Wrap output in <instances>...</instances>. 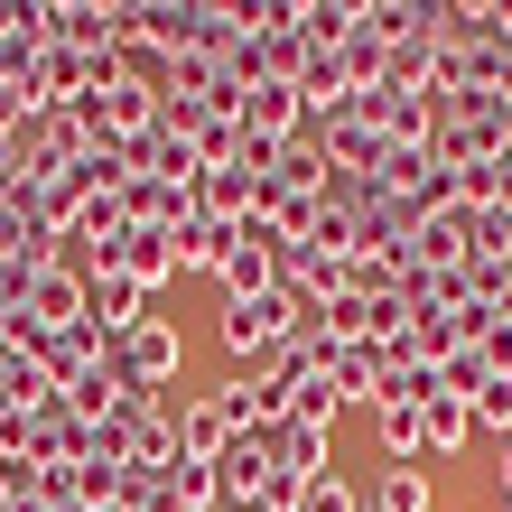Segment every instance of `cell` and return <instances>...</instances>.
Segmentation results:
<instances>
[{
	"instance_id": "obj_1",
	"label": "cell",
	"mask_w": 512,
	"mask_h": 512,
	"mask_svg": "<svg viewBox=\"0 0 512 512\" xmlns=\"http://www.w3.org/2000/svg\"><path fill=\"white\" fill-rule=\"evenodd\" d=\"M215 336H224V354H233V373H270V364L289 354V336H298V317H289V289H261V298H224Z\"/></svg>"
},
{
	"instance_id": "obj_2",
	"label": "cell",
	"mask_w": 512,
	"mask_h": 512,
	"mask_svg": "<svg viewBox=\"0 0 512 512\" xmlns=\"http://www.w3.org/2000/svg\"><path fill=\"white\" fill-rule=\"evenodd\" d=\"M177 364H187V336H177V317H140L131 336H112V354H103V373L122 382V391H159L177 382Z\"/></svg>"
},
{
	"instance_id": "obj_3",
	"label": "cell",
	"mask_w": 512,
	"mask_h": 512,
	"mask_svg": "<svg viewBox=\"0 0 512 512\" xmlns=\"http://www.w3.org/2000/svg\"><path fill=\"white\" fill-rule=\"evenodd\" d=\"M373 38L382 47H457L466 38V10L457 0H373Z\"/></svg>"
},
{
	"instance_id": "obj_4",
	"label": "cell",
	"mask_w": 512,
	"mask_h": 512,
	"mask_svg": "<svg viewBox=\"0 0 512 512\" xmlns=\"http://www.w3.org/2000/svg\"><path fill=\"white\" fill-rule=\"evenodd\" d=\"M75 122L94 131V140H140L149 122H159V94H149V84H131V75H112V84H94V94L75 103Z\"/></svg>"
},
{
	"instance_id": "obj_5",
	"label": "cell",
	"mask_w": 512,
	"mask_h": 512,
	"mask_svg": "<svg viewBox=\"0 0 512 512\" xmlns=\"http://www.w3.org/2000/svg\"><path fill=\"white\" fill-rule=\"evenodd\" d=\"M391 354H401V345H382V336H364V345H336V354H326V382H336V401H345V410H373V401H382Z\"/></svg>"
},
{
	"instance_id": "obj_6",
	"label": "cell",
	"mask_w": 512,
	"mask_h": 512,
	"mask_svg": "<svg viewBox=\"0 0 512 512\" xmlns=\"http://www.w3.org/2000/svg\"><path fill=\"white\" fill-rule=\"evenodd\" d=\"M10 317H28V326H75V317H84V270H75V261L28 270V298H19Z\"/></svg>"
},
{
	"instance_id": "obj_7",
	"label": "cell",
	"mask_w": 512,
	"mask_h": 512,
	"mask_svg": "<svg viewBox=\"0 0 512 512\" xmlns=\"http://www.w3.org/2000/svg\"><path fill=\"white\" fill-rule=\"evenodd\" d=\"M84 317H94L103 336H131V326L149 317V289L131 280V270H94V280H84Z\"/></svg>"
},
{
	"instance_id": "obj_8",
	"label": "cell",
	"mask_w": 512,
	"mask_h": 512,
	"mask_svg": "<svg viewBox=\"0 0 512 512\" xmlns=\"http://www.w3.org/2000/svg\"><path fill=\"white\" fill-rule=\"evenodd\" d=\"M243 131L252 140H308V103H298V84H252V94H243Z\"/></svg>"
},
{
	"instance_id": "obj_9",
	"label": "cell",
	"mask_w": 512,
	"mask_h": 512,
	"mask_svg": "<svg viewBox=\"0 0 512 512\" xmlns=\"http://www.w3.org/2000/svg\"><path fill=\"white\" fill-rule=\"evenodd\" d=\"M131 168H140V177H168V187H196L205 159H196V140H177L168 122H149V131L131 140Z\"/></svg>"
},
{
	"instance_id": "obj_10",
	"label": "cell",
	"mask_w": 512,
	"mask_h": 512,
	"mask_svg": "<svg viewBox=\"0 0 512 512\" xmlns=\"http://www.w3.org/2000/svg\"><path fill=\"white\" fill-rule=\"evenodd\" d=\"M122 270L159 298V289L177 280V233H168V224H131V233H122Z\"/></svg>"
},
{
	"instance_id": "obj_11",
	"label": "cell",
	"mask_w": 512,
	"mask_h": 512,
	"mask_svg": "<svg viewBox=\"0 0 512 512\" xmlns=\"http://www.w3.org/2000/svg\"><path fill=\"white\" fill-rule=\"evenodd\" d=\"M224 438H233V419H224V391H187V401H177V447L215 466V457H224Z\"/></svg>"
},
{
	"instance_id": "obj_12",
	"label": "cell",
	"mask_w": 512,
	"mask_h": 512,
	"mask_svg": "<svg viewBox=\"0 0 512 512\" xmlns=\"http://www.w3.org/2000/svg\"><path fill=\"white\" fill-rule=\"evenodd\" d=\"M466 438H475V410L466 401H429V410H419V466L466 457Z\"/></svg>"
},
{
	"instance_id": "obj_13",
	"label": "cell",
	"mask_w": 512,
	"mask_h": 512,
	"mask_svg": "<svg viewBox=\"0 0 512 512\" xmlns=\"http://www.w3.org/2000/svg\"><path fill=\"white\" fill-rule=\"evenodd\" d=\"M429 401H447L438 364H419V354H391V373H382V401H373V410H429Z\"/></svg>"
},
{
	"instance_id": "obj_14",
	"label": "cell",
	"mask_w": 512,
	"mask_h": 512,
	"mask_svg": "<svg viewBox=\"0 0 512 512\" xmlns=\"http://www.w3.org/2000/svg\"><path fill=\"white\" fill-rule=\"evenodd\" d=\"M457 345H466V317H447V308H410L401 317V354H419V364H447Z\"/></svg>"
},
{
	"instance_id": "obj_15",
	"label": "cell",
	"mask_w": 512,
	"mask_h": 512,
	"mask_svg": "<svg viewBox=\"0 0 512 512\" xmlns=\"http://www.w3.org/2000/svg\"><path fill=\"white\" fill-rule=\"evenodd\" d=\"M252 187H261L252 168H196V215H224V224H243V215H252Z\"/></svg>"
},
{
	"instance_id": "obj_16",
	"label": "cell",
	"mask_w": 512,
	"mask_h": 512,
	"mask_svg": "<svg viewBox=\"0 0 512 512\" xmlns=\"http://www.w3.org/2000/svg\"><path fill=\"white\" fill-rule=\"evenodd\" d=\"M326 438H336V429H317V419H280V429H270V457L308 485V475H326Z\"/></svg>"
},
{
	"instance_id": "obj_17",
	"label": "cell",
	"mask_w": 512,
	"mask_h": 512,
	"mask_svg": "<svg viewBox=\"0 0 512 512\" xmlns=\"http://www.w3.org/2000/svg\"><path fill=\"white\" fill-rule=\"evenodd\" d=\"M224 252H233L224 215H187V224H177V270H224Z\"/></svg>"
},
{
	"instance_id": "obj_18",
	"label": "cell",
	"mask_w": 512,
	"mask_h": 512,
	"mask_svg": "<svg viewBox=\"0 0 512 512\" xmlns=\"http://www.w3.org/2000/svg\"><path fill=\"white\" fill-rule=\"evenodd\" d=\"M438 494H429V466H382L373 475V494H364V512H429Z\"/></svg>"
},
{
	"instance_id": "obj_19",
	"label": "cell",
	"mask_w": 512,
	"mask_h": 512,
	"mask_svg": "<svg viewBox=\"0 0 512 512\" xmlns=\"http://www.w3.org/2000/svg\"><path fill=\"white\" fill-rule=\"evenodd\" d=\"M382 84H391V94H429L438 103V47H382Z\"/></svg>"
},
{
	"instance_id": "obj_20",
	"label": "cell",
	"mask_w": 512,
	"mask_h": 512,
	"mask_svg": "<svg viewBox=\"0 0 512 512\" xmlns=\"http://www.w3.org/2000/svg\"><path fill=\"white\" fill-rule=\"evenodd\" d=\"M364 19H373V0H308V19H298V28H308V47H345Z\"/></svg>"
},
{
	"instance_id": "obj_21",
	"label": "cell",
	"mask_w": 512,
	"mask_h": 512,
	"mask_svg": "<svg viewBox=\"0 0 512 512\" xmlns=\"http://www.w3.org/2000/svg\"><path fill=\"white\" fill-rule=\"evenodd\" d=\"M373 429H382L391 466H419V410H373Z\"/></svg>"
},
{
	"instance_id": "obj_22",
	"label": "cell",
	"mask_w": 512,
	"mask_h": 512,
	"mask_svg": "<svg viewBox=\"0 0 512 512\" xmlns=\"http://www.w3.org/2000/svg\"><path fill=\"white\" fill-rule=\"evenodd\" d=\"M298 512H364V494H354L345 475L326 466V475H308V494H298Z\"/></svg>"
},
{
	"instance_id": "obj_23",
	"label": "cell",
	"mask_w": 512,
	"mask_h": 512,
	"mask_svg": "<svg viewBox=\"0 0 512 512\" xmlns=\"http://www.w3.org/2000/svg\"><path fill=\"white\" fill-rule=\"evenodd\" d=\"M466 410H475V429H494V438H512V373H494V382L475 391Z\"/></svg>"
},
{
	"instance_id": "obj_24",
	"label": "cell",
	"mask_w": 512,
	"mask_h": 512,
	"mask_svg": "<svg viewBox=\"0 0 512 512\" xmlns=\"http://www.w3.org/2000/svg\"><path fill=\"white\" fill-rule=\"evenodd\" d=\"M475 354H485V373H512V317L485 308V326H475Z\"/></svg>"
},
{
	"instance_id": "obj_25",
	"label": "cell",
	"mask_w": 512,
	"mask_h": 512,
	"mask_svg": "<svg viewBox=\"0 0 512 512\" xmlns=\"http://www.w3.org/2000/svg\"><path fill=\"white\" fill-rule=\"evenodd\" d=\"M38 56H47V38H0V84H28Z\"/></svg>"
},
{
	"instance_id": "obj_26",
	"label": "cell",
	"mask_w": 512,
	"mask_h": 512,
	"mask_svg": "<svg viewBox=\"0 0 512 512\" xmlns=\"http://www.w3.org/2000/svg\"><path fill=\"white\" fill-rule=\"evenodd\" d=\"M28 485H38V466H19V457H0V512L28 503Z\"/></svg>"
},
{
	"instance_id": "obj_27",
	"label": "cell",
	"mask_w": 512,
	"mask_h": 512,
	"mask_svg": "<svg viewBox=\"0 0 512 512\" xmlns=\"http://www.w3.org/2000/svg\"><path fill=\"white\" fill-rule=\"evenodd\" d=\"M494 485H503V503H512V438H503V466H494Z\"/></svg>"
},
{
	"instance_id": "obj_28",
	"label": "cell",
	"mask_w": 512,
	"mask_h": 512,
	"mask_svg": "<svg viewBox=\"0 0 512 512\" xmlns=\"http://www.w3.org/2000/svg\"><path fill=\"white\" fill-rule=\"evenodd\" d=\"M56 10H75V0H47V19H56Z\"/></svg>"
},
{
	"instance_id": "obj_29",
	"label": "cell",
	"mask_w": 512,
	"mask_h": 512,
	"mask_svg": "<svg viewBox=\"0 0 512 512\" xmlns=\"http://www.w3.org/2000/svg\"><path fill=\"white\" fill-rule=\"evenodd\" d=\"M503 512H512V503H503Z\"/></svg>"
}]
</instances>
